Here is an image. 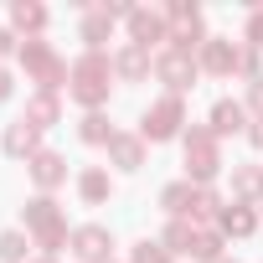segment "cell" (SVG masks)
Segmentation results:
<instances>
[{"mask_svg": "<svg viewBox=\"0 0 263 263\" xmlns=\"http://www.w3.org/2000/svg\"><path fill=\"white\" fill-rule=\"evenodd\" d=\"M222 176V145L212 129H186V181L191 186H206Z\"/></svg>", "mask_w": 263, "mask_h": 263, "instance_id": "7a4b0ae2", "label": "cell"}, {"mask_svg": "<svg viewBox=\"0 0 263 263\" xmlns=\"http://www.w3.org/2000/svg\"><path fill=\"white\" fill-rule=\"evenodd\" d=\"M248 140H253V145L263 150V119H253V124H248Z\"/></svg>", "mask_w": 263, "mask_h": 263, "instance_id": "1f68e13d", "label": "cell"}, {"mask_svg": "<svg viewBox=\"0 0 263 263\" xmlns=\"http://www.w3.org/2000/svg\"><path fill=\"white\" fill-rule=\"evenodd\" d=\"M6 98H11V72L0 67V103H6Z\"/></svg>", "mask_w": 263, "mask_h": 263, "instance_id": "d6a6232c", "label": "cell"}, {"mask_svg": "<svg viewBox=\"0 0 263 263\" xmlns=\"http://www.w3.org/2000/svg\"><path fill=\"white\" fill-rule=\"evenodd\" d=\"M108 160H114L119 171H140V165H145V140H140V135H114V140H108Z\"/></svg>", "mask_w": 263, "mask_h": 263, "instance_id": "9a60e30c", "label": "cell"}, {"mask_svg": "<svg viewBox=\"0 0 263 263\" xmlns=\"http://www.w3.org/2000/svg\"><path fill=\"white\" fill-rule=\"evenodd\" d=\"M31 263H57V258H47V253H42V258H31Z\"/></svg>", "mask_w": 263, "mask_h": 263, "instance_id": "836d02e7", "label": "cell"}, {"mask_svg": "<svg viewBox=\"0 0 263 263\" xmlns=\"http://www.w3.org/2000/svg\"><path fill=\"white\" fill-rule=\"evenodd\" d=\"M11 52H16V36H11L6 26H0V57H11Z\"/></svg>", "mask_w": 263, "mask_h": 263, "instance_id": "4dcf8cb0", "label": "cell"}, {"mask_svg": "<svg viewBox=\"0 0 263 263\" xmlns=\"http://www.w3.org/2000/svg\"><path fill=\"white\" fill-rule=\"evenodd\" d=\"M212 135H217V140H222V135H248V103L217 98V103H212Z\"/></svg>", "mask_w": 263, "mask_h": 263, "instance_id": "8fae6325", "label": "cell"}, {"mask_svg": "<svg viewBox=\"0 0 263 263\" xmlns=\"http://www.w3.org/2000/svg\"><path fill=\"white\" fill-rule=\"evenodd\" d=\"M67 242H72L78 263H108V253H114V232H108V227H98V222L78 227V232H72Z\"/></svg>", "mask_w": 263, "mask_h": 263, "instance_id": "ba28073f", "label": "cell"}, {"mask_svg": "<svg viewBox=\"0 0 263 263\" xmlns=\"http://www.w3.org/2000/svg\"><path fill=\"white\" fill-rule=\"evenodd\" d=\"M155 42H171V21L165 11H135L129 16V47H155Z\"/></svg>", "mask_w": 263, "mask_h": 263, "instance_id": "30bf717a", "label": "cell"}, {"mask_svg": "<svg viewBox=\"0 0 263 263\" xmlns=\"http://www.w3.org/2000/svg\"><path fill=\"white\" fill-rule=\"evenodd\" d=\"M191 258H201V263H217L222 258V232H196V242H191Z\"/></svg>", "mask_w": 263, "mask_h": 263, "instance_id": "d4e9b609", "label": "cell"}, {"mask_svg": "<svg viewBox=\"0 0 263 263\" xmlns=\"http://www.w3.org/2000/svg\"><path fill=\"white\" fill-rule=\"evenodd\" d=\"M21 217H26V232L36 237V248L52 258V253H57V242L67 237V217H62V206H57L52 196H36V201H26V212H21Z\"/></svg>", "mask_w": 263, "mask_h": 263, "instance_id": "277c9868", "label": "cell"}, {"mask_svg": "<svg viewBox=\"0 0 263 263\" xmlns=\"http://www.w3.org/2000/svg\"><path fill=\"white\" fill-rule=\"evenodd\" d=\"M181 124H186V103H181L176 93H165V98H155V103L145 108V119H140V140H145V145L176 140Z\"/></svg>", "mask_w": 263, "mask_h": 263, "instance_id": "5b68a950", "label": "cell"}, {"mask_svg": "<svg viewBox=\"0 0 263 263\" xmlns=\"http://www.w3.org/2000/svg\"><path fill=\"white\" fill-rule=\"evenodd\" d=\"M155 72H160V83H165V88H171V93L181 98V93H186V88L196 83V57H191V52H176V47H171V52H160Z\"/></svg>", "mask_w": 263, "mask_h": 263, "instance_id": "52a82bcc", "label": "cell"}, {"mask_svg": "<svg viewBox=\"0 0 263 263\" xmlns=\"http://www.w3.org/2000/svg\"><path fill=\"white\" fill-rule=\"evenodd\" d=\"M108 191H114V181H108V171H98V165H88V171L78 176V196H83L88 206H103V201H108Z\"/></svg>", "mask_w": 263, "mask_h": 263, "instance_id": "e0dca14e", "label": "cell"}, {"mask_svg": "<svg viewBox=\"0 0 263 263\" xmlns=\"http://www.w3.org/2000/svg\"><path fill=\"white\" fill-rule=\"evenodd\" d=\"M160 242H165V253H191V242H196V227H191V222H171Z\"/></svg>", "mask_w": 263, "mask_h": 263, "instance_id": "cb8c5ba5", "label": "cell"}, {"mask_svg": "<svg viewBox=\"0 0 263 263\" xmlns=\"http://www.w3.org/2000/svg\"><path fill=\"white\" fill-rule=\"evenodd\" d=\"M248 108L263 119V83H248Z\"/></svg>", "mask_w": 263, "mask_h": 263, "instance_id": "f546056e", "label": "cell"}, {"mask_svg": "<svg viewBox=\"0 0 263 263\" xmlns=\"http://www.w3.org/2000/svg\"><path fill=\"white\" fill-rule=\"evenodd\" d=\"M26 124H36V129H47V124H57L62 119V103H57V93H36L31 103H26V114H21Z\"/></svg>", "mask_w": 263, "mask_h": 263, "instance_id": "d6986e66", "label": "cell"}, {"mask_svg": "<svg viewBox=\"0 0 263 263\" xmlns=\"http://www.w3.org/2000/svg\"><path fill=\"white\" fill-rule=\"evenodd\" d=\"M0 145H6V155H16V160H21V155L31 160V155H42V129L26 124V119H16V124L6 129V140H0Z\"/></svg>", "mask_w": 263, "mask_h": 263, "instance_id": "5bb4252c", "label": "cell"}, {"mask_svg": "<svg viewBox=\"0 0 263 263\" xmlns=\"http://www.w3.org/2000/svg\"><path fill=\"white\" fill-rule=\"evenodd\" d=\"M196 191H201V186H191V181H176V186H165V191H160V206L171 212V222H186V217H191Z\"/></svg>", "mask_w": 263, "mask_h": 263, "instance_id": "2e32d148", "label": "cell"}, {"mask_svg": "<svg viewBox=\"0 0 263 263\" xmlns=\"http://www.w3.org/2000/svg\"><path fill=\"white\" fill-rule=\"evenodd\" d=\"M217 232H222V237H253V232H258V217H253V206H242V201H227V206L217 212Z\"/></svg>", "mask_w": 263, "mask_h": 263, "instance_id": "4fadbf2b", "label": "cell"}, {"mask_svg": "<svg viewBox=\"0 0 263 263\" xmlns=\"http://www.w3.org/2000/svg\"><path fill=\"white\" fill-rule=\"evenodd\" d=\"M108 31H114V21H108L103 11H88V21H83V42H88V52H103Z\"/></svg>", "mask_w": 263, "mask_h": 263, "instance_id": "603a6c76", "label": "cell"}, {"mask_svg": "<svg viewBox=\"0 0 263 263\" xmlns=\"http://www.w3.org/2000/svg\"><path fill=\"white\" fill-rule=\"evenodd\" d=\"M11 26H16V31H26V36L36 42V36L47 31V11H42V6H31V0H21V6H11Z\"/></svg>", "mask_w": 263, "mask_h": 263, "instance_id": "ac0fdd59", "label": "cell"}, {"mask_svg": "<svg viewBox=\"0 0 263 263\" xmlns=\"http://www.w3.org/2000/svg\"><path fill=\"white\" fill-rule=\"evenodd\" d=\"M135 263H171V253H165V242H135Z\"/></svg>", "mask_w": 263, "mask_h": 263, "instance_id": "83f0119b", "label": "cell"}, {"mask_svg": "<svg viewBox=\"0 0 263 263\" xmlns=\"http://www.w3.org/2000/svg\"><path fill=\"white\" fill-rule=\"evenodd\" d=\"M165 21H171V47L176 52H201L206 47V26H201V11L186 6V0H176V6H165Z\"/></svg>", "mask_w": 263, "mask_h": 263, "instance_id": "8992f818", "label": "cell"}, {"mask_svg": "<svg viewBox=\"0 0 263 263\" xmlns=\"http://www.w3.org/2000/svg\"><path fill=\"white\" fill-rule=\"evenodd\" d=\"M248 47H258V52H263V6L248 16Z\"/></svg>", "mask_w": 263, "mask_h": 263, "instance_id": "f1b7e54d", "label": "cell"}, {"mask_svg": "<svg viewBox=\"0 0 263 263\" xmlns=\"http://www.w3.org/2000/svg\"><path fill=\"white\" fill-rule=\"evenodd\" d=\"M26 171H31V181H36L42 191H57V186L67 181V160H62L57 150H42V155H31V160H26Z\"/></svg>", "mask_w": 263, "mask_h": 263, "instance_id": "7c38bea8", "label": "cell"}, {"mask_svg": "<svg viewBox=\"0 0 263 263\" xmlns=\"http://www.w3.org/2000/svg\"><path fill=\"white\" fill-rule=\"evenodd\" d=\"M108 72H114V62H108L103 52H83V57L67 67V93H72L88 114H98V108L108 103Z\"/></svg>", "mask_w": 263, "mask_h": 263, "instance_id": "6da1fadb", "label": "cell"}, {"mask_svg": "<svg viewBox=\"0 0 263 263\" xmlns=\"http://www.w3.org/2000/svg\"><path fill=\"white\" fill-rule=\"evenodd\" d=\"M26 248H31V237H21V232H0V258H6V263H21Z\"/></svg>", "mask_w": 263, "mask_h": 263, "instance_id": "484cf974", "label": "cell"}, {"mask_svg": "<svg viewBox=\"0 0 263 263\" xmlns=\"http://www.w3.org/2000/svg\"><path fill=\"white\" fill-rule=\"evenodd\" d=\"M222 206H227V201H222L212 186H201V191H196V206H191V217H217Z\"/></svg>", "mask_w": 263, "mask_h": 263, "instance_id": "4316f807", "label": "cell"}, {"mask_svg": "<svg viewBox=\"0 0 263 263\" xmlns=\"http://www.w3.org/2000/svg\"><path fill=\"white\" fill-rule=\"evenodd\" d=\"M114 72L129 78V83H140V78L150 72V52H145V47H124V52L114 57Z\"/></svg>", "mask_w": 263, "mask_h": 263, "instance_id": "ffe728a7", "label": "cell"}, {"mask_svg": "<svg viewBox=\"0 0 263 263\" xmlns=\"http://www.w3.org/2000/svg\"><path fill=\"white\" fill-rule=\"evenodd\" d=\"M78 135H83V145H108L119 129L103 119V114H83V124H78Z\"/></svg>", "mask_w": 263, "mask_h": 263, "instance_id": "7402d4cb", "label": "cell"}, {"mask_svg": "<svg viewBox=\"0 0 263 263\" xmlns=\"http://www.w3.org/2000/svg\"><path fill=\"white\" fill-rule=\"evenodd\" d=\"M21 67L36 78V93H57V88H67V62L52 52V42H21Z\"/></svg>", "mask_w": 263, "mask_h": 263, "instance_id": "3957f363", "label": "cell"}, {"mask_svg": "<svg viewBox=\"0 0 263 263\" xmlns=\"http://www.w3.org/2000/svg\"><path fill=\"white\" fill-rule=\"evenodd\" d=\"M232 191H237L242 206H248L253 196H263V165H237V171H232Z\"/></svg>", "mask_w": 263, "mask_h": 263, "instance_id": "44dd1931", "label": "cell"}, {"mask_svg": "<svg viewBox=\"0 0 263 263\" xmlns=\"http://www.w3.org/2000/svg\"><path fill=\"white\" fill-rule=\"evenodd\" d=\"M237 62H242V47L227 42V36H206V47H201V57H196V67H206V72H217V78H232Z\"/></svg>", "mask_w": 263, "mask_h": 263, "instance_id": "9c48e42d", "label": "cell"}]
</instances>
